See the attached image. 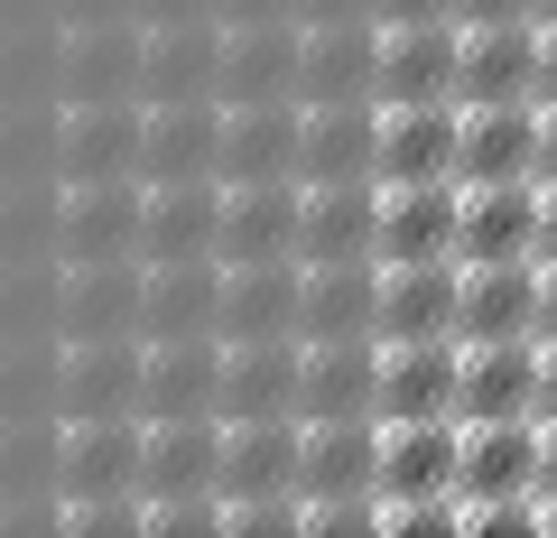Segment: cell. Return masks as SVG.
I'll return each instance as SVG.
<instances>
[{
    "mask_svg": "<svg viewBox=\"0 0 557 538\" xmlns=\"http://www.w3.org/2000/svg\"><path fill=\"white\" fill-rule=\"evenodd\" d=\"M298 260H381V177H344V186H307L298 214Z\"/></svg>",
    "mask_w": 557,
    "mask_h": 538,
    "instance_id": "17",
    "label": "cell"
},
{
    "mask_svg": "<svg viewBox=\"0 0 557 538\" xmlns=\"http://www.w3.org/2000/svg\"><path fill=\"white\" fill-rule=\"evenodd\" d=\"M298 288H307V260H233L223 270V306H214V343L298 335Z\"/></svg>",
    "mask_w": 557,
    "mask_h": 538,
    "instance_id": "8",
    "label": "cell"
},
{
    "mask_svg": "<svg viewBox=\"0 0 557 538\" xmlns=\"http://www.w3.org/2000/svg\"><path fill=\"white\" fill-rule=\"evenodd\" d=\"M539 362L548 343L511 335V343H465V390H456V418H539Z\"/></svg>",
    "mask_w": 557,
    "mask_h": 538,
    "instance_id": "23",
    "label": "cell"
},
{
    "mask_svg": "<svg viewBox=\"0 0 557 538\" xmlns=\"http://www.w3.org/2000/svg\"><path fill=\"white\" fill-rule=\"evenodd\" d=\"M456 20H539V0H456Z\"/></svg>",
    "mask_w": 557,
    "mask_h": 538,
    "instance_id": "38",
    "label": "cell"
},
{
    "mask_svg": "<svg viewBox=\"0 0 557 538\" xmlns=\"http://www.w3.org/2000/svg\"><path fill=\"white\" fill-rule=\"evenodd\" d=\"M223 390V343L186 335V343H139V418H214Z\"/></svg>",
    "mask_w": 557,
    "mask_h": 538,
    "instance_id": "25",
    "label": "cell"
},
{
    "mask_svg": "<svg viewBox=\"0 0 557 538\" xmlns=\"http://www.w3.org/2000/svg\"><path fill=\"white\" fill-rule=\"evenodd\" d=\"M456 306H465V260H381V343L456 335Z\"/></svg>",
    "mask_w": 557,
    "mask_h": 538,
    "instance_id": "14",
    "label": "cell"
},
{
    "mask_svg": "<svg viewBox=\"0 0 557 538\" xmlns=\"http://www.w3.org/2000/svg\"><path fill=\"white\" fill-rule=\"evenodd\" d=\"M223 177V102H139V186Z\"/></svg>",
    "mask_w": 557,
    "mask_h": 538,
    "instance_id": "5",
    "label": "cell"
},
{
    "mask_svg": "<svg viewBox=\"0 0 557 538\" xmlns=\"http://www.w3.org/2000/svg\"><path fill=\"white\" fill-rule=\"evenodd\" d=\"M139 335V260H57V343Z\"/></svg>",
    "mask_w": 557,
    "mask_h": 538,
    "instance_id": "3",
    "label": "cell"
},
{
    "mask_svg": "<svg viewBox=\"0 0 557 538\" xmlns=\"http://www.w3.org/2000/svg\"><path fill=\"white\" fill-rule=\"evenodd\" d=\"M456 335H465V343H511V335H539V251H520V260H465Z\"/></svg>",
    "mask_w": 557,
    "mask_h": 538,
    "instance_id": "19",
    "label": "cell"
},
{
    "mask_svg": "<svg viewBox=\"0 0 557 538\" xmlns=\"http://www.w3.org/2000/svg\"><path fill=\"white\" fill-rule=\"evenodd\" d=\"M456 102H539V20H465Z\"/></svg>",
    "mask_w": 557,
    "mask_h": 538,
    "instance_id": "11",
    "label": "cell"
},
{
    "mask_svg": "<svg viewBox=\"0 0 557 538\" xmlns=\"http://www.w3.org/2000/svg\"><path fill=\"white\" fill-rule=\"evenodd\" d=\"M298 93L307 102H381V28L372 20H307Z\"/></svg>",
    "mask_w": 557,
    "mask_h": 538,
    "instance_id": "21",
    "label": "cell"
},
{
    "mask_svg": "<svg viewBox=\"0 0 557 538\" xmlns=\"http://www.w3.org/2000/svg\"><path fill=\"white\" fill-rule=\"evenodd\" d=\"M57 260H139V177H57Z\"/></svg>",
    "mask_w": 557,
    "mask_h": 538,
    "instance_id": "2",
    "label": "cell"
},
{
    "mask_svg": "<svg viewBox=\"0 0 557 538\" xmlns=\"http://www.w3.org/2000/svg\"><path fill=\"white\" fill-rule=\"evenodd\" d=\"M381 20H456V0H381Z\"/></svg>",
    "mask_w": 557,
    "mask_h": 538,
    "instance_id": "43",
    "label": "cell"
},
{
    "mask_svg": "<svg viewBox=\"0 0 557 538\" xmlns=\"http://www.w3.org/2000/svg\"><path fill=\"white\" fill-rule=\"evenodd\" d=\"M465 186L539 177V102H465V140H456Z\"/></svg>",
    "mask_w": 557,
    "mask_h": 538,
    "instance_id": "31",
    "label": "cell"
},
{
    "mask_svg": "<svg viewBox=\"0 0 557 538\" xmlns=\"http://www.w3.org/2000/svg\"><path fill=\"white\" fill-rule=\"evenodd\" d=\"M539 260H557V186H548V204H539Z\"/></svg>",
    "mask_w": 557,
    "mask_h": 538,
    "instance_id": "48",
    "label": "cell"
},
{
    "mask_svg": "<svg viewBox=\"0 0 557 538\" xmlns=\"http://www.w3.org/2000/svg\"><path fill=\"white\" fill-rule=\"evenodd\" d=\"M307 28L288 20H223V102H288Z\"/></svg>",
    "mask_w": 557,
    "mask_h": 538,
    "instance_id": "26",
    "label": "cell"
},
{
    "mask_svg": "<svg viewBox=\"0 0 557 538\" xmlns=\"http://www.w3.org/2000/svg\"><path fill=\"white\" fill-rule=\"evenodd\" d=\"M539 186H557V102H539Z\"/></svg>",
    "mask_w": 557,
    "mask_h": 538,
    "instance_id": "40",
    "label": "cell"
},
{
    "mask_svg": "<svg viewBox=\"0 0 557 538\" xmlns=\"http://www.w3.org/2000/svg\"><path fill=\"white\" fill-rule=\"evenodd\" d=\"M214 233H223V177L139 186V260H214Z\"/></svg>",
    "mask_w": 557,
    "mask_h": 538,
    "instance_id": "15",
    "label": "cell"
},
{
    "mask_svg": "<svg viewBox=\"0 0 557 538\" xmlns=\"http://www.w3.org/2000/svg\"><path fill=\"white\" fill-rule=\"evenodd\" d=\"M539 28H557V0H539Z\"/></svg>",
    "mask_w": 557,
    "mask_h": 538,
    "instance_id": "49",
    "label": "cell"
},
{
    "mask_svg": "<svg viewBox=\"0 0 557 538\" xmlns=\"http://www.w3.org/2000/svg\"><path fill=\"white\" fill-rule=\"evenodd\" d=\"M57 84L65 93H139V20H65Z\"/></svg>",
    "mask_w": 557,
    "mask_h": 538,
    "instance_id": "36",
    "label": "cell"
},
{
    "mask_svg": "<svg viewBox=\"0 0 557 538\" xmlns=\"http://www.w3.org/2000/svg\"><path fill=\"white\" fill-rule=\"evenodd\" d=\"M139 492V418H57V501Z\"/></svg>",
    "mask_w": 557,
    "mask_h": 538,
    "instance_id": "4",
    "label": "cell"
},
{
    "mask_svg": "<svg viewBox=\"0 0 557 538\" xmlns=\"http://www.w3.org/2000/svg\"><path fill=\"white\" fill-rule=\"evenodd\" d=\"M57 177H139V93L57 102Z\"/></svg>",
    "mask_w": 557,
    "mask_h": 538,
    "instance_id": "1",
    "label": "cell"
},
{
    "mask_svg": "<svg viewBox=\"0 0 557 538\" xmlns=\"http://www.w3.org/2000/svg\"><path fill=\"white\" fill-rule=\"evenodd\" d=\"M139 492L149 501L223 492V418H139Z\"/></svg>",
    "mask_w": 557,
    "mask_h": 538,
    "instance_id": "7",
    "label": "cell"
},
{
    "mask_svg": "<svg viewBox=\"0 0 557 538\" xmlns=\"http://www.w3.org/2000/svg\"><path fill=\"white\" fill-rule=\"evenodd\" d=\"M539 427H557V343H548V362H539Z\"/></svg>",
    "mask_w": 557,
    "mask_h": 538,
    "instance_id": "45",
    "label": "cell"
},
{
    "mask_svg": "<svg viewBox=\"0 0 557 538\" xmlns=\"http://www.w3.org/2000/svg\"><path fill=\"white\" fill-rule=\"evenodd\" d=\"M539 102H557V28H539Z\"/></svg>",
    "mask_w": 557,
    "mask_h": 538,
    "instance_id": "46",
    "label": "cell"
},
{
    "mask_svg": "<svg viewBox=\"0 0 557 538\" xmlns=\"http://www.w3.org/2000/svg\"><path fill=\"white\" fill-rule=\"evenodd\" d=\"M57 418H139V335L57 343Z\"/></svg>",
    "mask_w": 557,
    "mask_h": 538,
    "instance_id": "16",
    "label": "cell"
},
{
    "mask_svg": "<svg viewBox=\"0 0 557 538\" xmlns=\"http://www.w3.org/2000/svg\"><path fill=\"white\" fill-rule=\"evenodd\" d=\"M307 186L381 177V102H307V140H298Z\"/></svg>",
    "mask_w": 557,
    "mask_h": 538,
    "instance_id": "30",
    "label": "cell"
},
{
    "mask_svg": "<svg viewBox=\"0 0 557 538\" xmlns=\"http://www.w3.org/2000/svg\"><path fill=\"white\" fill-rule=\"evenodd\" d=\"M456 140H465V102H381V186L456 177Z\"/></svg>",
    "mask_w": 557,
    "mask_h": 538,
    "instance_id": "24",
    "label": "cell"
},
{
    "mask_svg": "<svg viewBox=\"0 0 557 538\" xmlns=\"http://www.w3.org/2000/svg\"><path fill=\"white\" fill-rule=\"evenodd\" d=\"M298 20H381V0H298Z\"/></svg>",
    "mask_w": 557,
    "mask_h": 538,
    "instance_id": "39",
    "label": "cell"
},
{
    "mask_svg": "<svg viewBox=\"0 0 557 538\" xmlns=\"http://www.w3.org/2000/svg\"><path fill=\"white\" fill-rule=\"evenodd\" d=\"M214 306H223V260H139V343L214 335Z\"/></svg>",
    "mask_w": 557,
    "mask_h": 538,
    "instance_id": "13",
    "label": "cell"
},
{
    "mask_svg": "<svg viewBox=\"0 0 557 538\" xmlns=\"http://www.w3.org/2000/svg\"><path fill=\"white\" fill-rule=\"evenodd\" d=\"M465 390V335L381 343V418H456Z\"/></svg>",
    "mask_w": 557,
    "mask_h": 538,
    "instance_id": "20",
    "label": "cell"
},
{
    "mask_svg": "<svg viewBox=\"0 0 557 538\" xmlns=\"http://www.w3.org/2000/svg\"><path fill=\"white\" fill-rule=\"evenodd\" d=\"M298 455H307V418H242V427H223V501L298 492Z\"/></svg>",
    "mask_w": 557,
    "mask_h": 538,
    "instance_id": "32",
    "label": "cell"
},
{
    "mask_svg": "<svg viewBox=\"0 0 557 538\" xmlns=\"http://www.w3.org/2000/svg\"><path fill=\"white\" fill-rule=\"evenodd\" d=\"M223 20H298V0H223Z\"/></svg>",
    "mask_w": 557,
    "mask_h": 538,
    "instance_id": "42",
    "label": "cell"
},
{
    "mask_svg": "<svg viewBox=\"0 0 557 538\" xmlns=\"http://www.w3.org/2000/svg\"><path fill=\"white\" fill-rule=\"evenodd\" d=\"M139 20H223V0H139Z\"/></svg>",
    "mask_w": 557,
    "mask_h": 538,
    "instance_id": "37",
    "label": "cell"
},
{
    "mask_svg": "<svg viewBox=\"0 0 557 538\" xmlns=\"http://www.w3.org/2000/svg\"><path fill=\"white\" fill-rule=\"evenodd\" d=\"M298 214H307V177H251V186H223V233L214 260H298Z\"/></svg>",
    "mask_w": 557,
    "mask_h": 538,
    "instance_id": "6",
    "label": "cell"
},
{
    "mask_svg": "<svg viewBox=\"0 0 557 538\" xmlns=\"http://www.w3.org/2000/svg\"><path fill=\"white\" fill-rule=\"evenodd\" d=\"M539 492H548V520H557V427L539 437Z\"/></svg>",
    "mask_w": 557,
    "mask_h": 538,
    "instance_id": "47",
    "label": "cell"
},
{
    "mask_svg": "<svg viewBox=\"0 0 557 538\" xmlns=\"http://www.w3.org/2000/svg\"><path fill=\"white\" fill-rule=\"evenodd\" d=\"M381 335V260H325L298 288V343H362Z\"/></svg>",
    "mask_w": 557,
    "mask_h": 538,
    "instance_id": "22",
    "label": "cell"
},
{
    "mask_svg": "<svg viewBox=\"0 0 557 538\" xmlns=\"http://www.w3.org/2000/svg\"><path fill=\"white\" fill-rule=\"evenodd\" d=\"M539 204H548V186H539V177L465 186V233H456V260H520V251H539Z\"/></svg>",
    "mask_w": 557,
    "mask_h": 538,
    "instance_id": "33",
    "label": "cell"
},
{
    "mask_svg": "<svg viewBox=\"0 0 557 538\" xmlns=\"http://www.w3.org/2000/svg\"><path fill=\"white\" fill-rule=\"evenodd\" d=\"M539 343H557V260H539Z\"/></svg>",
    "mask_w": 557,
    "mask_h": 538,
    "instance_id": "41",
    "label": "cell"
},
{
    "mask_svg": "<svg viewBox=\"0 0 557 538\" xmlns=\"http://www.w3.org/2000/svg\"><path fill=\"white\" fill-rule=\"evenodd\" d=\"M465 20H381V102H456Z\"/></svg>",
    "mask_w": 557,
    "mask_h": 538,
    "instance_id": "9",
    "label": "cell"
},
{
    "mask_svg": "<svg viewBox=\"0 0 557 538\" xmlns=\"http://www.w3.org/2000/svg\"><path fill=\"white\" fill-rule=\"evenodd\" d=\"M298 372H307V343L278 335V343H223V390H214V418H298Z\"/></svg>",
    "mask_w": 557,
    "mask_h": 538,
    "instance_id": "12",
    "label": "cell"
},
{
    "mask_svg": "<svg viewBox=\"0 0 557 538\" xmlns=\"http://www.w3.org/2000/svg\"><path fill=\"white\" fill-rule=\"evenodd\" d=\"M65 20H139V0H65Z\"/></svg>",
    "mask_w": 557,
    "mask_h": 538,
    "instance_id": "44",
    "label": "cell"
},
{
    "mask_svg": "<svg viewBox=\"0 0 557 538\" xmlns=\"http://www.w3.org/2000/svg\"><path fill=\"white\" fill-rule=\"evenodd\" d=\"M307 102H223V186L251 177H298Z\"/></svg>",
    "mask_w": 557,
    "mask_h": 538,
    "instance_id": "28",
    "label": "cell"
},
{
    "mask_svg": "<svg viewBox=\"0 0 557 538\" xmlns=\"http://www.w3.org/2000/svg\"><path fill=\"white\" fill-rule=\"evenodd\" d=\"M139 93L149 102L223 93V28L214 20H149L139 28Z\"/></svg>",
    "mask_w": 557,
    "mask_h": 538,
    "instance_id": "10",
    "label": "cell"
},
{
    "mask_svg": "<svg viewBox=\"0 0 557 538\" xmlns=\"http://www.w3.org/2000/svg\"><path fill=\"white\" fill-rule=\"evenodd\" d=\"M298 418H381V335L362 343H307L298 372Z\"/></svg>",
    "mask_w": 557,
    "mask_h": 538,
    "instance_id": "29",
    "label": "cell"
},
{
    "mask_svg": "<svg viewBox=\"0 0 557 538\" xmlns=\"http://www.w3.org/2000/svg\"><path fill=\"white\" fill-rule=\"evenodd\" d=\"M539 418H474L465 427V464L456 492L465 501H502V492H539Z\"/></svg>",
    "mask_w": 557,
    "mask_h": 538,
    "instance_id": "34",
    "label": "cell"
},
{
    "mask_svg": "<svg viewBox=\"0 0 557 538\" xmlns=\"http://www.w3.org/2000/svg\"><path fill=\"white\" fill-rule=\"evenodd\" d=\"M465 464V418H381V501L456 492Z\"/></svg>",
    "mask_w": 557,
    "mask_h": 538,
    "instance_id": "27",
    "label": "cell"
},
{
    "mask_svg": "<svg viewBox=\"0 0 557 538\" xmlns=\"http://www.w3.org/2000/svg\"><path fill=\"white\" fill-rule=\"evenodd\" d=\"M298 492H307V501L381 492V418H317V427H307Z\"/></svg>",
    "mask_w": 557,
    "mask_h": 538,
    "instance_id": "35",
    "label": "cell"
},
{
    "mask_svg": "<svg viewBox=\"0 0 557 538\" xmlns=\"http://www.w3.org/2000/svg\"><path fill=\"white\" fill-rule=\"evenodd\" d=\"M465 233V177L381 186V260H456Z\"/></svg>",
    "mask_w": 557,
    "mask_h": 538,
    "instance_id": "18",
    "label": "cell"
}]
</instances>
